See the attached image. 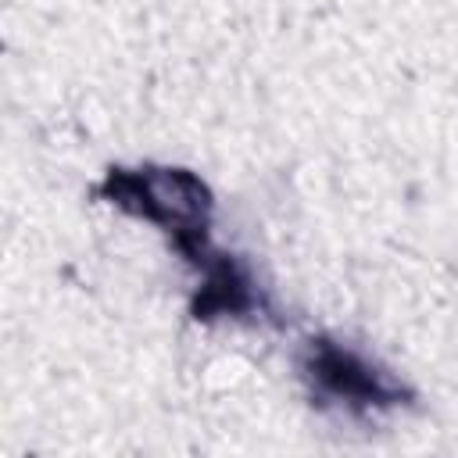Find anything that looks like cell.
Returning <instances> with one entry per match:
<instances>
[{
	"instance_id": "6da1fadb",
	"label": "cell",
	"mask_w": 458,
	"mask_h": 458,
	"mask_svg": "<svg viewBox=\"0 0 458 458\" xmlns=\"http://www.w3.org/2000/svg\"><path fill=\"white\" fill-rule=\"evenodd\" d=\"M107 193L114 204H125L175 233L179 247L193 254L190 240H204L208 218V190L200 179L179 168H147V172H114L107 179Z\"/></svg>"
},
{
	"instance_id": "7a4b0ae2",
	"label": "cell",
	"mask_w": 458,
	"mask_h": 458,
	"mask_svg": "<svg viewBox=\"0 0 458 458\" xmlns=\"http://www.w3.org/2000/svg\"><path fill=\"white\" fill-rule=\"evenodd\" d=\"M311 376L333 397H344L351 404H394L401 397L397 383H390L383 372H372L351 351H340L336 344L326 340L311 347Z\"/></svg>"
}]
</instances>
